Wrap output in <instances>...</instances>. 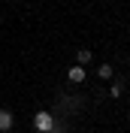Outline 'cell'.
I'll return each instance as SVG.
<instances>
[{"label": "cell", "instance_id": "2", "mask_svg": "<svg viewBox=\"0 0 130 133\" xmlns=\"http://www.w3.org/2000/svg\"><path fill=\"white\" fill-rule=\"evenodd\" d=\"M12 121H15L12 112H9V109H0V133H9V130H12Z\"/></svg>", "mask_w": 130, "mask_h": 133}, {"label": "cell", "instance_id": "7", "mask_svg": "<svg viewBox=\"0 0 130 133\" xmlns=\"http://www.w3.org/2000/svg\"><path fill=\"white\" fill-rule=\"evenodd\" d=\"M49 133H61V130H57V127H55V130H49Z\"/></svg>", "mask_w": 130, "mask_h": 133}, {"label": "cell", "instance_id": "6", "mask_svg": "<svg viewBox=\"0 0 130 133\" xmlns=\"http://www.w3.org/2000/svg\"><path fill=\"white\" fill-rule=\"evenodd\" d=\"M109 94H112L115 100H118V97L124 94V85H121V79H118V82H112V88H109Z\"/></svg>", "mask_w": 130, "mask_h": 133}, {"label": "cell", "instance_id": "4", "mask_svg": "<svg viewBox=\"0 0 130 133\" xmlns=\"http://www.w3.org/2000/svg\"><path fill=\"white\" fill-rule=\"evenodd\" d=\"M76 61H79V66L91 64V61H94V55H91V49H79V55H76Z\"/></svg>", "mask_w": 130, "mask_h": 133}, {"label": "cell", "instance_id": "8", "mask_svg": "<svg viewBox=\"0 0 130 133\" xmlns=\"http://www.w3.org/2000/svg\"><path fill=\"white\" fill-rule=\"evenodd\" d=\"M0 24H3V12H0Z\"/></svg>", "mask_w": 130, "mask_h": 133}, {"label": "cell", "instance_id": "3", "mask_svg": "<svg viewBox=\"0 0 130 133\" xmlns=\"http://www.w3.org/2000/svg\"><path fill=\"white\" fill-rule=\"evenodd\" d=\"M97 76H100V79H103V82H109V79H112V76H115L112 64H100V66H97Z\"/></svg>", "mask_w": 130, "mask_h": 133}, {"label": "cell", "instance_id": "1", "mask_svg": "<svg viewBox=\"0 0 130 133\" xmlns=\"http://www.w3.org/2000/svg\"><path fill=\"white\" fill-rule=\"evenodd\" d=\"M33 127L40 133H49V130H55V121H51L49 112H36V115H33Z\"/></svg>", "mask_w": 130, "mask_h": 133}, {"label": "cell", "instance_id": "5", "mask_svg": "<svg viewBox=\"0 0 130 133\" xmlns=\"http://www.w3.org/2000/svg\"><path fill=\"white\" fill-rule=\"evenodd\" d=\"M67 76H70V82H85V70H82V66H73Z\"/></svg>", "mask_w": 130, "mask_h": 133}]
</instances>
